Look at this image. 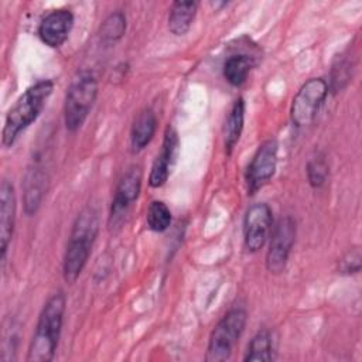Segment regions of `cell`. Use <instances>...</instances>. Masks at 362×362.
I'll list each match as a JSON object with an SVG mask.
<instances>
[{"mask_svg":"<svg viewBox=\"0 0 362 362\" xmlns=\"http://www.w3.org/2000/svg\"><path fill=\"white\" fill-rule=\"evenodd\" d=\"M279 146L274 139L263 141L252 157L246 168L247 194L253 195L264 184H267L276 173Z\"/></svg>","mask_w":362,"mask_h":362,"instance_id":"9","label":"cell"},{"mask_svg":"<svg viewBox=\"0 0 362 362\" xmlns=\"http://www.w3.org/2000/svg\"><path fill=\"white\" fill-rule=\"evenodd\" d=\"M52 81L41 79L27 88L25 92L17 99L6 116L4 127L1 132V143L4 147L13 146L20 133L37 120L49 95L52 93Z\"/></svg>","mask_w":362,"mask_h":362,"instance_id":"3","label":"cell"},{"mask_svg":"<svg viewBox=\"0 0 362 362\" xmlns=\"http://www.w3.org/2000/svg\"><path fill=\"white\" fill-rule=\"evenodd\" d=\"M296 240V221L291 216L280 218L270 232V243L266 253V269L279 274L284 272Z\"/></svg>","mask_w":362,"mask_h":362,"instance_id":"7","label":"cell"},{"mask_svg":"<svg viewBox=\"0 0 362 362\" xmlns=\"http://www.w3.org/2000/svg\"><path fill=\"white\" fill-rule=\"evenodd\" d=\"M273 359V341L267 329L259 331L249 342L245 355L246 362H269Z\"/></svg>","mask_w":362,"mask_h":362,"instance_id":"19","label":"cell"},{"mask_svg":"<svg viewBox=\"0 0 362 362\" xmlns=\"http://www.w3.org/2000/svg\"><path fill=\"white\" fill-rule=\"evenodd\" d=\"M74 25V14L69 8H57L49 11L38 25V37L40 40L51 47L58 48L61 47Z\"/></svg>","mask_w":362,"mask_h":362,"instance_id":"11","label":"cell"},{"mask_svg":"<svg viewBox=\"0 0 362 362\" xmlns=\"http://www.w3.org/2000/svg\"><path fill=\"white\" fill-rule=\"evenodd\" d=\"M126 31V16L122 11L109 14L100 27V38L105 42H115L123 37Z\"/></svg>","mask_w":362,"mask_h":362,"instance_id":"21","label":"cell"},{"mask_svg":"<svg viewBox=\"0 0 362 362\" xmlns=\"http://www.w3.org/2000/svg\"><path fill=\"white\" fill-rule=\"evenodd\" d=\"M157 129V119L151 109H143L137 113L130 129V147L133 153L141 151L153 140Z\"/></svg>","mask_w":362,"mask_h":362,"instance_id":"15","label":"cell"},{"mask_svg":"<svg viewBox=\"0 0 362 362\" xmlns=\"http://www.w3.org/2000/svg\"><path fill=\"white\" fill-rule=\"evenodd\" d=\"M141 188V170L140 167H132L120 178L109 211V228L116 230L122 228L127 212L133 202L137 199Z\"/></svg>","mask_w":362,"mask_h":362,"instance_id":"8","label":"cell"},{"mask_svg":"<svg viewBox=\"0 0 362 362\" xmlns=\"http://www.w3.org/2000/svg\"><path fill=\"white\" fill-rule=\"evenodd\" d=\"M147 226L153 232H164L171 223V211L163 201H151L147 209Z\"/></svg>","mask_w":362,"mask_h":362,"instance_id":"20","label":"cell"},{"mask_svg":"<svg viewBox=\"0 0 362 362\" xmlns=\"http://www.w3.org/2000/svg\"><path fill=\"white\" fill-rule=\"evenodd\" d=\"M328 89L329 85L322 78H311L301 85L290 107V117L294 126L304 127L314 122L328 95Z\"/></svg>","mask_w":362,"mask_h":362,"instance_id":"6","label":"cell"},{"mask_svg":"<svg viewBox=\"0 0 362 362\" xmlns=\"http://www.w3.org/2000/svg\"><path fill=\"white\" fill-rule=\"evenodd\" d=\"M247 314L243 308L235 307L229 310L215 325L209 335L205 359L208 362H222L230 358V354L238 344L245 325Z\"/></svg>","mask_w":362,"mask_h":362,"instance_id":"5","label":"cell"},{"mask_svg":"<svg viewBox=\"0 0 362 362\" xmlns=\"http://www.w3.org/2000/svg\"><path fill=\"white\" fill-rule=\"evenodd\" d=\"M98 96V81L88 71L79 72L69 83L64 102L66 130L76 132L85 123Z\"/></svg>","mask_w":362,"mask_h":362,"instance_id":"4","label":"cell"},{"mask_svg":"<svg viewBox=\"0 0 362 362\" xmlns=\"http://www.w3.org/2000/svg\"><path fill=\"white\" fill-rule=\"evenodd\" d=\"M198 1H174L168 13V30L174 35H184L192 25Z\"/></svg>","mask_w":362,"mask_h":362,"instance_id":"16","label":"cell"},{"mask_svg":"<svg viewBox=\"0 0 362 362\" xmlns=\"http://www.w3.org/2000/svg\"><path fill=\"white\" fill-rule=\"evenodd\" d=\"M272 225L273 214L267 204H255L246 211L243 221V238L245 246L249 252L255 253L264 246L272 232Z\"/></svg>","mask_w":362,"mask_h":362,"instance_id":"10","label":"cell"},{"mask_svg":"<svg viewBox=\"0 0 362 362\" xmlns=\"http://www.w3.org/2000/svg\"><path fill=\"white\" fill-rule=\"evenodd\" d=\"M45 187H47L45 168L40 157H37L35 160L33 158L24 177V212L27 215H34L38 211L45 192Z\"/></svg>","mask_w":362,"mask_h":362,"instance_id":"14","label":"cell"},{"mask_svg":"<svg viewBox=\"0 0 362 362\" xmlns=\"http://www.w3.org/2000/svg\"><path fill=\"white\" fill-rule=\"evenodd\" d=\"M253 65V58L247 54L230 55L223 62V76L232 86H242L246 82Z\"/></svg>","mask_w":362,"mask_h":362,"instance_id":"18","label":"cell"},{"mask_svg":"<svg viewBox=\"0 0 362 362\" xmlns=\"http://www.w3.org/2000/svg\"><path fill=\"white\" fill-rule=\"evenodd\" d=\"M99 232V215L92 206L83 208L71 229L62 262L66 283H74L85 269Z\"/></svg>","mask_w":362,"mask_h":362,"instance_id":"1","label":"cell"},{"mask_svg":"<svg viewBox=\"0 0 362 362\" xmlns=\"http://www.w3.org/2000/svg\"><path fill=\"white\" fill-rule=\"evenodd\" d=\"M65 314V294L54 293L44 304L35 331L33 334L27 362H49L54 359L61 337L62 321Z\"/></svg>","mask_w":362,"mask_h":362,"instance_id":"2","label":"cell"},{"mask_svg":"<svg viewBox=\"0 0 362 362\" xmlns=\"http://www.w3.org/2000/svg\"><path fill=\"white\" fill-rule=\"evenodd\" d=\"M307 177L313 188H321L328 177V163L322 154L310 158L307 164Z\"/></svg>","mask_w":362,"mask_h":362,"instance_id":"22","label":"cell"},{"mask_svg":"<svg viewBox=\"0 0 362 362\" xmlns=\"http://www.w3.org/2000/svg\"><path fill=\"white\" fill-rule=\"evenodd\" d=\"M16 192L10 181L3 180L0 185V253L1 262L6 259L8 243L16 223Z\"/></svg>","mask_w":362,"mask_h":362,"instance_id":"13","label":"cell"},{"mask_svg":"<svg viewBox=\"0 0 362 362\" xmlns=\"http://www.w3.org/2000/svg\"><path fill=\"white\" fill-rule=\"evenodd\" d=\"M362 266V255L359 247H352L348 250L338 262V273L341 274H354L359 273Z\"/></svg>","mask_w":362,"mask_h":362,"instance_id":"23","label":"cell"},{"mask_svg":"<svg viewBox=\"0 0 362 362\" xmlns=\"http://www.w3.org/2000/svg\"><path fill=\"white\" fill-rule=\"evenodd\" d=\"M243 122H245V100L243 98H238L233 102L223 126L225 151L228 156H230L232 150L235 148L236 143L240 139V134L243 130Z\"/></svg>","mask_w":362,"mask_h":362,"instance_id":"17","label":"cell"},{"mask_svg":"<svg viewBox=\"0 0 362 362\" xmlns=\"http://www.w3.org/2000/svg\"><path fill=\"white\" fill-rule=\"evenodd\" d=\"M178 153V136L173 126H168L164 133L163 147L160 154H157L150 175H148V184L153 188H158L165 184L168 180L171 165L174 164V160Z\"/></svg>","mask_w":362,"mask_h":362,"instance_id":"12","label":"cell"},{"mask_svg":"<svg viewBox=\"0 0 362 362\" xmlns=\"http://www.w3.org/2000/svg\"><path fill=\"white\" fill-rule=\"evenodd\" d=\"M351 78V64L349 61L341 59L337 65H334L331 75V86L334 90H341Z\"/></svg>","mask_w":362,"mask_h":362,"instance_id":"24","label":"cell"}]
</instances>
